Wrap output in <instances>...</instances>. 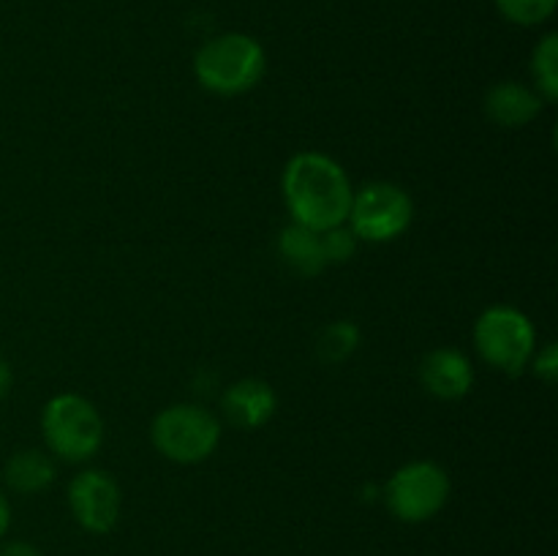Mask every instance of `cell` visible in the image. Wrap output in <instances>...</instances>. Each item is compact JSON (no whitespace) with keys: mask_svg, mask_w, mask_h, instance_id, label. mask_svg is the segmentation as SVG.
<instances>
[{"mask_svg":"<svg viewBox=\"0 0 558 556\" xmlns=\"http://www.w3.org/2000/svg\"><path fill=\"white\" fill-rule=\"evenodd\" d=\"M385 505L398 521L425 523L445 510L450 499V474L436 461H409L390 474Z\"/></svg>","mask_w":558,"mask_h":556,"instance_id":"obj_7","label":"cell"},{"mask_svg":"<svg viewBox=\"0 0 558 556\" xmlns=\"http://www.w3.org/2000/svg\"><path fill=\"white\" fill-rule=\"evenodd\" d=\"M0 556H41V551L25 540H14V543L0 545Z\"/></svg>","mask_w":558,"mask_h":556,"instance_id":"obj_19","label":"cell"},{"mask_svg":"<svg viewBox=\"0 0 558 556\" xmlns=\"http://www.w3.org/2000/svg\"><path fill=\"white\" fill-rule=\"evenodd\" d=\"M360 347V327L349 319L330 322L325 330L316 338V354L319 360H325L327 365L347 363Z\"/></svg>","mask_w":558,"mask_h":556,"instance_id":"obj_14","label":"cell"},{"mask_svg":"<svg viewBox=\"0 0 558 556\" xmlns=\"http://www.w3.org/2000/svg\"><path fill=\"white\" fill-rule=\"evenodd\" d=\"M278 396L270 382L265 379H240L232 387H227L221 398V412L234 428L256 431L276 418Z\"/></svg>","mask_w":558,"mask_h":556,"instance_id":"obj_10","label":"cell"},{"mask_svg":"<svg viewBox=\"0 0 558 556\" xmlns=\"http://www.w3.org/2000/svg\"><path fill=\"white\" fill-rule=\"evenodd\" d=\"M532 76L534 90L545 98V101H556L558 96V36L556 33H545L539 44L532 52Z\"/></svg>","mask_w":558,"mask_h":556,"instance_id":"obj_15","label":"cell"},{"mask_svg":"<svg viewBox=\"0 0 558 556\" xmlns=\"http://www.w3.org/2000/svg\"><path fill=\"white\" fill-rule=\"evenodd\" d=\"M9 527H11V505H9V496L0 491V537L9 532Z\"/></svg>","mask_w":558,"mask_h":556,"instance_id":"obj_21","label":"cell"},{"mask_svg":"<svg viewBox=\"0 0 558 556\" xmlns=\"http://www.w3.org/2000/svg\"><path fill=\"white\" fill-rule=\"evenodd\" d=\"M357 243L360 240L354 238V232L347 223L322 232V249H325L327 265H343V262L352 259L354 251H357Z\"/></svg>","mask_w":558,"mask_h":556,"instance_id":"obj_17","label":"cell"},{"mask_svg":"<svg viewBox=\"0 0 558 556\" xmlns=\"http://www.w3.org/2000/svg\"><path fill=\"white\" fill-rule=\"evenodd\" d=\"M150 442L167 461L202 463L221 445V423L199 403H172L153 418Z\"/></svg>","mask_w":558,"mask_h":556,"instance_id":"obj_5","label":"cell"},{"mask_svg":"<svg viewBox=\"0 0 558 556\" xmlns=\"http://www.w3.org/2000/svg\"><path fill=\"white\" fill-rule=\"evenodd\" d=\"M54 474L58 472H54L52 456L44 450H33V447L14 452L3 469L5 485L25 496L47 491L54 483Z\"/></svg>","mask_w":558,"mask_h":556,"instance_id":"obj_13","label":"cell"},{"mask_svg":"<svg viewBox=\"0 0 558 556\" xmlns=\"http://www.w3.org/2000/svg\"><path fill=\"white\" fill-rule=\"evenodd\" d=\"M474 349L490 368L501 374H521L537 352V333L532 319L515 305H490L474 322Z\"/></svg>","mask_w":558,"mask_h":556,"instance_id":"obj_4","label":"cell"},{"mask_svg":"<svg viewBox=\"0 0 558 556\" xmlns=\"http://www.w3.org/2000/svg\"><path fill=\"white\" fill-rule=\"evenodd\" d=\"M532 371L537 379H543L545 385H554L558 376V347L556 343H545L543 349H537L532 358Z\"/></svg>","mask_w":558,"mask_h":556,"instance_id":"obj_18","label":"cell"},{"mask_svg":"<svg viewBox=\"0 0 558 556\" xmlns=\"http://www.w3.org/2000/svg\"><path fill=\"white\" fill-rule=\"evenodd\" d=\"M69 507L74 521L90 534L112 532L123 510L118 480L104 469H85L69 483Z\"/></svg>","mask_w":558,"mask_h":556,"instance_id":"obj_8","label":"cell"},{"mask_svg":"<svg viewBox=\"0 0 558 556\" xmlns=\"http://www.w3.org/2000/svg\"><path fill=\"white\" fill-rule=\"evenodd\" d=\"M278 254L294 273L305 278L319 276L325 273V267H330L325 259V249H322V232L300 227V223L283 227V232L278 234Z\"/></svg>","mask_w":558,"mask_h":556,"instance_id":"obj_12","label":"cell"},{"mask_svg":"<svg viewBox=\"0 0 558 556\" xmlns=\"http://www.w3.org/2000/svg\"><path fill=\"white\" fill-rule=\"evenodd\" d=\"M545 104L548 101L534 87L512 80L496 82L485 93V114H488L490 123L501 125V129H523L539 118Z\"/></svg>","mask_w":558,"mask_h":556,"instance_id":"obj_11","label":"cell"},{"mask_svg":"<svg viewBox=\"0 0 558 556\" xmlns=\"http://www.w3.org/2000/svg\"><path fill=\"white\" fill-rule=\"evenodd\" d=\"M281 191L292 223L314 232L347 223L354 196L347 169L319 150H303L289 158L281 174Z\"/></svg>","mask_w":558,"mask_h":556,"instance_id":"obj_1","label":"cell"},{"mask_svg":"<svg viewBox=\"0 0 558 556\" xmlns=\"http://www.w3.org/2000/svg\"><path fill=\"white\" fill-rule=\"evenodd\" d=\"M556 3L558 0H496V9L512 25L534 27L554 16Z\"/></svg>","mask_w":558,"mask_h":556,"instance_id":"obj_16","label":"cell"},{"mask_svg":"<svg viewBox=\"0 0 558 556\" xmlns=\"http://www.w3.org/2000/svg\"><path fill=\"white\" fill-rule=\"evenodd\" d=\"M420 382L439 401H461L474 387V365L458 349L439 347L425 354L420 365Z\"/></svg>","mask_w":558,"mask_h":556,"instance_id":"obj_9","label":"cell"},{"mask_svg":"<svg viewBox=\"0 0 558 556\" xmlns=\"http://www.w3.org/2000/svg\"><path fill=\"white\" fill-rule=\"evenodd\" d=\"M41 434L54 458L65 463H85L101 450L104 418L96 403L80 392H60L44 403Z\"/></svg>","mask_w":558,"mask_h":556,"instance_id":"obj_3","label":"cell"},{"mask_svg":"<svg viewBox=\"0 0 558 556\" xmlns=\"http://www.w3.org/2000/svg\"><path fill=\"white\" fill-rule=\"evenodd\" d=\"M11 385H14V374H11V365L9 360L0 354V401L11 392Z\"/></svg>","mask_w":558,"mask_h":556,"instance_id":"obj_20","label":"cell"},{"mask_svg":"<svg viewBox=\"0 0 558 556\" xmlns=\"http://www.w3.org/2000/svg\"><path fill=\"white\" fill-rule=\"evenodd\" d=\"M414 218V202L407 189L390 180H374L354 189L347 227L363 243H390L398 240Z\"/></svg>","mask_w":558,"mask_h":556,"instance_id":"obj_6","label":"cell"},{"mask_svg":"<svg viewBox=\"0 0 558 556\" xmlns=\"http://www.w3.org/2000/svg\"><path fill=\"white\" fill-rule=\"evenodd\" d=\"M267 71L265 47L248 33H221L194 55L196 82L216 96H243Z\"/></svg>","mask_w":558,"mask_h":556,"instance_id":"obj_2","label":"cell"}]
</instances>
